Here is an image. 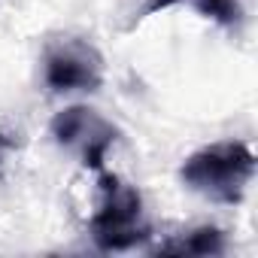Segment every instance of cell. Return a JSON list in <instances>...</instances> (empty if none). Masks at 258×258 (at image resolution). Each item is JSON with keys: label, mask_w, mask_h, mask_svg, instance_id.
<instances>
[{"label": "cell", "mask_w": 258, "mask_h": 258, "mask_svg": "<svg viewBox=\"0 0 258 258\" xmlns=\"http://www.w3.org/2000/svg\"><path fill=\"white\" fill-rule=\"evenodd\" d=\"M179 176L191 191L216 204H240L246 185L255 176V155L246 143L237 140L213 143L188 155L179 167Z\"/></svg>", "instance_id": "cell-1"}, {"label": "cell", "mask_w": 258, "mask_h": 258, "mask_svg": "<svg viewBox=\"0 0 258 258\" xmlns=\"http://www.w3.org/2000/svg\"><path fill=\"white\" fill-rule=\"evenodd\" d=\"M100 207L88 222L91 240L103 252H124L149 240L152 228L140 191L115 173H100Z\"/></svg>", "instance_id": "cell-2"}, {"label": "cell", "mask_w": 258, "mask_h": 258, "mask_svg": "<svg viewBox=\"0 0 258 258\" xmlns=\"http://www.w3.org/2000/svg\"><path fill=\"white\" fill-rule=\"evenodd\" d=\"M49 134L58 146L76 152L82 158L85 167L100 170L103 158L109 152V146L115 143L118 131L112 127V121H106L100 112L88 109V106H67L61 109L52 124H49Z\"/></svg>", "instance_id": "cell-3"}, {"label": "cell", "mask_w": 258, "mask_h": 258, "mask_svg": "<svg viewBox=\"0 0 258 258\" xmlns=\"http://www.w3.org/2000/svg\"><path fill=\"white\" fill-rule=\"evenodd\" d=\"M46 85L58 94L64 91H97L103 82V58L88 40H58L43 55Z\"/></svg>", "instance_id": "cell-4"}, {"label": "cell", "mask_w": 258, "mask_h": 258, "mask_svg": "<svg viewBox=\"0 0 258 258\" xmlns=\"http://www.w3.org/2000/svg\"><path fill=\"white\" fill-rule=\"evenodd\" d=\"M176 4H188L191 10H198L204 19L222 25V28H237L243 22V10L237 0H146V4L140 7V13L134 16V25L149 19V16H158L161 10H170Z\"/></svg>", "instance_id": "cell-5"}, {"label": "cell", "mask_w": 258, "mask_h": 258, "mask_svg": "<svg viewBox=\"0 0 258 258\" xmlns=\"http://www.w3.org/2000/svg\"><path fill=\"white\" fill-rule=\"evenodd\" d=\"M155 252L158 255H222L225 252V234L213 225H204V228L182 234L179 240L161 243Z\"/></svg>", "instance_id": "cell-6"}]
</instances>
